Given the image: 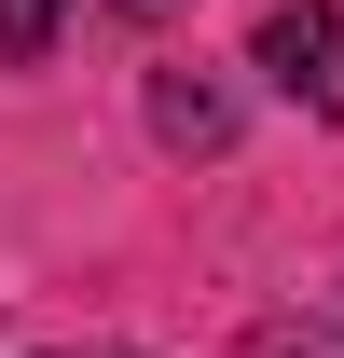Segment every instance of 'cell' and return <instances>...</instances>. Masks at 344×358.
I'll return each instance as SVG.
<instances>
[{"instance_id":"2","label":"cell","mask_w":344,"mask_h":358,"mask_svg":"<svg viewBox=\"0 0 344 358\" xmlns=\"http://www.w3.org/2000/svg\"><path fill=\"white\" fill-rule=\"evenodd\" d=\"M55 28H69V0H0V55H55Z\"/></svg>"},{"instance_id":"4","label":"cell","mask_w":344,"mask_h":358,"mask_svg":"<svg viewBox=\"0 0 344 358\" xmlns=\"http://www.w3.org/2000/svg\"><path fill=\"white\" fill-rule=\"evenodd\" d=\"M69 358H124V345H69Z\"/></svg>"},{"instance_id":"3","label":"cell","mask_w":344,"mask_h":358,"mask_svg":"<svg viewBox=\"0 0 344 358\" xmlns=\"http://www.w3.org/2000/svg\"><path fill=\"white\" fill-rule=\"evenodd\" d=\"M124 14H179V0H124Z\"/></svg>"},{"instance_id":"1","label":"cell","mask_w":344,"mask_h":358,"mask_svg":"<svg viewBox=\"0 0 344 358\" xmlns=\"http://www.w3.org/2000/svg\"><path fill=\"white\" fill-rule=\"evenodd\" d=\"M261 83L289 96V110H317V124H344V14H331V0L261 14Z\"/></svg>"}]
</instances>
